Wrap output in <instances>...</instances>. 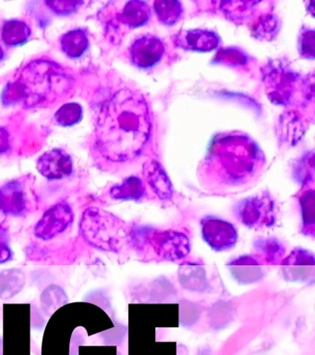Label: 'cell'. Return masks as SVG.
I'll return each mask as SVG.
<instances>
[{
    "mask_svg": "<svg viewBox=\"0 0 315 355\" xmlns=\"http://www.w3.org/2000/svg\"><path fill=\"white\" fill-rule=\"evenodd\" d=\"M151 130L150 113L143 97L129 89H121L99 111L96 144L107 160L127 162L145 148Z\"/></svg>",
    "mask_w": 315,
    "mask_h": 355,
    "instance_id": "cell-1",
    "label": "cell"
},
{
    "mask_svg": "<svg viewBox=\"0 0 315 355\" xmlns=\"http://www.w3.org/2000/svg\"><path fill=\"white\" fill-rule=\"evenodd\" d=\"M262 165V155L253 141L240 135H225L213 144L204 171L213 184L229 189L247 184Z\"/></svg>",
    "mask_w": 315,
    "mask_h": 355,
    "instance_id": "cell-2",
    "label": "cell"
},
{
    "mask_svg": "<svg viewBox=\"0 0 315 355\" xmlns=\"http://www.w3.org/2000/svg\"><path fill=\"white\" fill-rule=\"evenodd\" d=\"M15 83L20 93V101L28 107L56 101L65 96L73 85L67 73L48 60L30 63Z\"/></svg>",
    "mask_w": 315,
    "mask_h": 355,
    "instance_id": "cell-3",
    "label": "cell"
},
{
    "mask_svg": "<svg viewBox=\"0 0 315 355\" xmlns=\"http://www.w3.org/2000/svg\"><path fill=\"white\" fill-rule=\"evenodd\" d=\"M80 233L91 246L102 251L118 252L129 241V232L117 216L98 207L82 214Z\"/></svg>",
    "mask_w": 315,
    "mask_h": 355,
    "instance_id": "cell-4",
    "label": "cell"
},
{
    "mask_svg": "<svg viewBox=\"0 0 315 355\" xmlns=\"http://www.w3.org/2000/svg\"><path fill=\"white\" fill-rule=\"evenodd\" d=\"M129 241L140 248L150 247L157 257L165 260L181 259L190 252L187 236L175 230H132L129 232Z\"/></svg>",
    "mask_w": 315,
    "mask_h": 355,
    "instance_id": "cell-5",
    "label": "cell"
},
{
    "mask_svg": "<svg viewBox=\"0 0 315 355\" xmlns=\"http://www.w3.org/2000/svg\"><path fill=\"white\" fill-rule=\"evenodd\" d=\"M31 190L26 180H13L0 187V213L21 216L31 210Z\"/></svg>",
    "mask_w": 315,
    "mask_h": 355,
    "instance_id": "cell-6",
    "label": "cell"
},
{
    "mask_svg": "<svg viewBox=\"0 0 315 355\" xmlns=\"http://www.w3.org/2000/svg\"><path fill=\"white\" fill-rule=\"evenodd\" d=\"M73 221V212L66 202H59L46 210L35 225V237L49 241L66 232Z\"/></svg>",
    "mask_w": 315,
    "mask_h": 355,
    "instance_id": "cell-7",
    "label": "cell"
},
{
    "mask_svg": "<svg viewBox=\"0 0 315 355\" xmlns=\"http://www.w3.org/2000/svg\"><path fill=\"white\" fill-rule=\"evenodd\" d=\"M204 240L215 251L222 252L232 248L236 244L237 233L236 227L229 222L221 219L208 218L201 223Z\"/></svg>",
    "mask_w": 315,
    "mask_h": 355,
    "instance_id": "cell-8",
    "label": "cell"
},
{
    "mask_svg": "<svg viewBox=\"0 0 315 355\" xmlns=\"http://www.w3.org/2000/svg\"><path fill=\"white\" fill-rule=\"evenodd\" d=\"M164 52L162 41L151 35L140 36L129 49L132 62L141 68L154 66L161 60Z\"/></svg>",
    "mask_w": 315,
    "mask_h": 355,
    "instance_id": "cell-9",
    "label": "cell"
},
{
    "mask_svg": "<svg viewBox=\"0 0 315 355\" xmlns=\"http://www.w3.org/2000/svg\"><path fill=\"white\" fill-rule=\"evenodd\" d=\"M273 207L270 200L248 199L239 208L240 220L250 227L271 226L275 221Z\"/></svg>",
    "mask_w": 315,
    "mask_h": 355,
    "instance_id": "cell-10",
    "label": "cell"
},
{
    "mask_svg": "<svg viewBox=\"0 0 315 355\" xmlns=\"http://www.w3.org/2000/svg\"><path fill=\"white\" fill-rule=\"evenodd\" d=\"M37 169L46 179H64L73 172V160L63 150H51L38 159Z\"/></svg>",
    "mask_w": 315,
    "mask_h": 355,
    "instance_id": "cell-11",
    "label": "cell"
},
{
    "mask_svg": "<svg viewBox=\"0 0 315 355\" xmlns=\"http://www.w3.org/2000/svg\"><path fill=\"white\" fill-rule=\"evenodd\" d=\"M179 44L185 49L209 51L215 49L219 43V39L215 33L210 31L192 30L181 33L179 36Z\"/></svg>",
    "mask_w": 315,
    "mask_h": 355,
    "instance_id": "cell-12",
    "label": "cell"
},
{
    "mask_svg": "<svg viewBox=\"0 0 315 355\" xmlns=\"http://www.w3.org/2000/svg\"><path fill=\"white\" fill-rule=\"evenodd\" d=\"M146 180L154 193L163 200L170 199L173 196L172 185L164 169L157 162H151L145 168Z\"/></svg>",
    "mask_w": 315,
    "mask_h": 355,
    "instance_id": "cell-13",
    "label": "cell"
},
{
    "mask_svg": "<svg viewBox=\"0 0 315 355\" xmlns=\"http://www.w3.org/2000/svg\"><path fill=\"white\" fill-rule=\"evenodd\" d=\"M26 276L19 269H6L0 271V299L9 300L23 290Z\"/></svg>",
    "mask_w": 315,
    "mask_h": 355,
    "instance_id": "cell-14",
    "label": "cell"
},
{
    "mask_svg": "<svg viewBox=\"0 0 315 355\" xmlns=\"http://www.w3.org/2000/svg\"><path fill=\"white\" fill-rule=\"evenodd\" d=\"M62 47L63 51L71 58H79L85 52L88 47V38L84 31L81 29L71 30L62 36Z\"/></svg>",
    "mask_w": 315,
    "mask_h": 355,
    "instance_id": "cell-15",
    "label": "cell"
},
{
    "mask_svg": "<svg viewBox=\"0 0 315 355\" xmlns=\"http://www.w3.org/2000/svg\"><path fill=\"white\" fill-rule=\"evenodd\" d=\"M150 16L148 6L143 2L132 1L127 3L120 16L123 24L131 27L145 24Z\"/></svg>",
    "mask_w": 315,
    "mask_h": 355,
    "instance_id": "cell-16",
    "label": "cell"
},
{
    "mask_svg": "<svg viewBox=\"0 0 315 355\" xmlns=\"http://www.w3.org/2000/svg\"><path fill=\"white\" fill-rule=\"evenodd\" d=\"M31 35V29L26 22L9 21L4 24L2 39L8 46H18L26 43Z\"/></svg>",
    "mask_w": 315,
    "mask_h": 355,
    "instance_id": "cell-17",
    "label": "cell"
},
{
    "mask_svg": "<svg viewBox=\"0 0 315 355\" xmlns=\"http://www.w3.org/2000/svg\"><path fill=\"white\" fill-rule=\"evenodd\" d=\"M145 193V188L140 179L129 177L120 185L114 186L110 191L112 198L117 200H139Z\"/></svg>",
    "mask_w": 315,
    "mask_h": 355,
    "instance_id": "cell-18",
    "label": "cell"
},
{
    "mask_svg": "<svg viewBox=\"0 0 315 355\" xmlns=\"http://www.w3.org/2000/svg\"><path fill=\"white\" fill-rule=\"evenodd\" d=\"M160 21L165 24H173L181 15V4L176 1H159L154 3Z\"/></svg>",
    "mask_w": 315,
    "mask_h": 355,
    "instance_id": "cell-19",
    "label": "cell"
},
{
    "mask_svg": "<svg viewBox=\"0 0 315 355\" xmlns=\"http://www.w3.org/2000/svg\"><path fill=\"white\" fill-rule=\"evenodd\" d=\"M82 108L77 103H69L62 105L56 113V119L62 126H73L81 121Z\"/></svg>",
    "mask_w": 315,
    "mask_h": 355,
    "instance_id": "cell-20",
    "label": "cell"
},
{
    "mask_svg": "<svg viewBox=\"0 0 315 355\" xmlns=\"http://www.w3.org/2000/svg\"><path fill=\"white\" fill-rule=\"evenodd\" d=\"M66 302L65 293L62 288L51 286L46 288L42 295L43 306L45 309L54 312L57 308L62 306Z\"/></svg>",
    "mask_w": 315,
    "mask_h": 355,
    "instance_id": "cell-21",
    "label": "cell"
},
{
    "mask_svg": "<svg viewBox=\"0 0 315 355\" xmlns=\"http://www.w3.org/2000/svg\"><path fill=\"white\" fill-rule=\"evenodd\" d=\"M255 246L270 262L280 258L285 252L283 246L273 239H265V240L257 241Z\"/></svg>",
    "mask_w": 315,
    "mask_h": 355,
    "instance_id": "cell-22",
    "label": "cell"
},
{
    "mask_svg": "<svg viewBox=\"0 0 315 355\" xmlns=\"http://www.w3.org/2000/svg\"><path fill=\"white\" fill-rule=\"evenodd\" d=\"M82 4L81 1H70V0H59V1H48L46 5L60 15H68L74 12Z\"/></svg>",
    "mask_w": 315,
    "mask_h": 355,
    "instance_id": "cell-23",
    "label": "cell"
},
{
    "mask_svg": "<svg viewBox=\"0 0 315 355\" xmlns=\"http://www.w3.org/2000/svg\"><path fill=\"white\" fill-rule=\"evenodd\" d=\"M6 229L0 225V265L9 262L12 259L13 252L8 241Z\"/></svg>",
    "mask_w": 315,
    "mask_h": 355,
    "instance_id": "cell-24",
    "label": "cell"
},
{
    "mask_svg": "<svg viewBox=\"0 0 315 355\" xmlns=\"http://www.w3.org/2000/svg\"><path fill=\"white\" fill-rule=\"evenodd\" d=\"M10 148V135L4 128L0 127V154Z\"/></svg>",
    "mask_w": 315,
    "mask_h": 355,
    "instance_id": "cell-25",
    "label": "cell"
},
{
    "mask_svg": "<svg viewBox=\"0 0 315 355\" xmlns=\"http://www.w3.org/2000/svg\"><path fill=\"white\" fill-rule=\"evenodd\" d=\"M2 57H3V50L0 47V60H1Z\"/></svg>",
    "mask_w": 315,
    "mask_h": 355,
    "instance_id": "cell-26",
    "label": "cell"
}]
</instances>
